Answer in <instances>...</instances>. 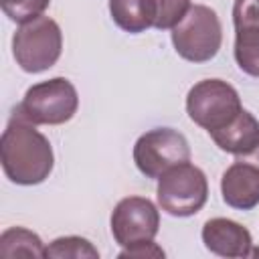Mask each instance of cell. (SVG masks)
<instances>
[{
    "mask_svg": "<svg viewBox=\"0 0 259 259\" xmlns=\"http://www.w3.org/2000/svg\"><path fill=\"white\" fill-rule=\"evenodd\" d=\"M0 160L6 178L20 186H34L49 178L55 154L49 138L34 123L12 113L0 140Z\"/></svg>",
    "mask_w": 259,
    "mask_h": 259,
    "instance_id": "obj_1",
    "label": "cell"
},
{
    "mask_svg": "<svg viewBox=\"0 0 259 259\" xmlns=\"http://www.w3.org/2000/svg\"><path fill=\"white\" fill-rule=\"evenodd\" d=\"M79 95L65 77H53L26 89L22 101L12 113L34 125H61L77 113Z\"/></svg>",
    "mask_w": 259,
    "mask_h": 259,
    "instance_id": "obj_2",
    "label": "cell"
},
{
    "mask_svg": "<svg viewBox=\"0 0 259 259\" xmlns=\"http://www.w3.org/2000/svg\"><path fill=\"white\" fill-rule=\"evenodd\" d=\"M61 53L63 32L49 16H38L20 24L12 36L14 61L26 73H42L51 69L59 61Z\"/></svg>",
    "mask_w": 259,
    "mask_h": 259,
    "instance_id": "obj_3",
    "label": "cell"
},
{
    "mask_svg": "<svg viewBox=\"0 0 259 259\" xmlns=\"http://www.w3.org/2000/svg\"><path fill=\"white\" fill-rule=\"evenodd\" d=\"M174 51L190 63H206L217 57L223 45V26L219 14L204 4H194L186 16L172 28Z\"/></svg>",
    "mask_w": 259,
    "mask_h": 259,
    "instance_id": "obj_4",
    "label": "cell"
},
{
    "mask_svg": "<svg viewBox=\"0 0 259 259\" xmlns=\"http://www.w3.org/2000/svg\"><path fill=\"white\" fill-rule=\"evenodd\" d=\"M156 196L160 208L170 217H192L206 204V174L190 162L178 164L158 178Z\"/></svg>",
    "mask_w": 259,
    "mask_h": 259,
    "instance_id": "obj_5",
    "label": "cell"
},
{
    "mask_svg": "<svg viewBox=\"0 0 259 259\" xmlns=\"http://www.w3.org/2000/svg\"><path fill=\"white\" fill-rule=\"evenodd\" d=\"M243 109L237 89L223 79H202L186 95V113L202 130L217 132Z\"/></svg>",
    "mask_w": 259,
    "mask_h": 259,
    "instance_id": "obj_6",
    "label": "cell"
},
{
    "mask_svg": "<svg viewBox=\"0 0 259 259\" xmlns=\"http://www.w3.org/2000/svg\"><path fill=\"white\" fill-rule=\"evenodd\" d=\"M134 162L146 178L158 180L166 170L190 162L188 140L174 127H154L136 140Z\"/></svg>",
    "mask_w": 259,
    "mask_h": 259,
    "instance_id": "obj_7",
    "label": "cell"
},
{
    "mask_svg": "<svg viewBox=\"0 0 259 259\" xmlns=\"http://www.w3.org/2000/svg\"><path fill=\"white\" fill-rule=\"evenodd\" d=\"M109 225L113 241L119 247L154 241L160 231V210L150 198L125 196L115 204Z\"/></svg>",
    "mask_w": 259,
    "mask_h": 259,
    "instance_id": "obj_8",
    "label": "cell"
},
{
    "mask_svg": "<svg viewBox=\"0 0 259 259\" xmlns=\"http://www.w3.org/2000/svg\"><path fill=\"white\" fill-rule=\"evenodd\" d=\"M235 61L251 77H259V0H235Z\"/></svg>",
    "mask_w": 259,
    "mask_h": 259,
    "instance_id": "obj_9",
    "label": "cell"
},
{
    "mask_svg": "<svg viewBox=\"0 0 259 259\" xmlns=\"http://www.w3.org/2000/svg\"><path fill=\"white\" fill-rule=\"evenodd\" d=\"M204 247L219 257H251L253 237L247 227L233 219L214 217L202 225Z\"/></svg>",
    "mask_w": 259,
    "mask_h": 259,
    "instance_id": "obj_10",
    "label": "cell"
},
{
    "mask_svg": "<svg viewBox=\"0 0 259 259\" xmlns=\"http://www.w3.org/2000/svg\"><path fill=\"white\" fill-rule=\"evenodd\" d=\"M223 200L237 210H251L259 204V168L247 160H235L221 178Z\"/></svg>",
    "mask_w": 259,
    "mask_h": 259,
    "instance_id": "obj_11",
    "label": "cell"
},
{
    "mask_svg": "<svg viewBox=\"0 0 259 259\" xmlns=\"http://www.w3.org/2000/svg\"><path fill=\"white\" fill-rule=\"evenodd\" d=\"M208 136L223 152L245 156L259 144V121L251 111L241 109L233 121L217 132H210Z\"/></svg>",
    "mask_w": 259,
    "mask_h": 259,
    "instance_id": "obj_12",
    "label": "cell"
},
{
    "mask_svg": "<svg viewBox=\"0 0 259 259\" xmlns=\"http://www.w3.org/2000/svg\"><path fill=\"white\" fill-rule=\"evenodd\" d=\"M109 14L113 22L130 34L152 28L156 20L154 0H109Z\"/></svg>",
    "mask_w": 259,
    "mask_h": 259,
    "instance_id": "obj_13",
    "label": "cell"
},
{
    "mask_svg": "<svg viewBox=\"0 0 259 259\" xmlns=\"http://www.w3.org/2000/svg\"><path fill=\"white\" fill-rule=\"evenodd\" d=\"M47 257V247L40 237L24 227H10L0 235V257Z\"/></svg>",
    "mask_w": 259,
    "mask_h": 259,
    "instance_id": "obj_14",
    "label": "cell"
},
{
    "mask_svg": "<svg viewBox=\"0 0 259 259\" xmlns=\"http://www.w3.org/2000/svg\"><path fill=\"white\" fill-rule=\"evenodd\" d=\"M47 257H57V259H99L97 247L85 237L77 235H67V237H57L55 241L49 243L47 247Z\"/></svg>",
    "mask_w": 259,
    "mask_h": 259,
    "instance_id": "obj_15",
    "label": "cell"
},
{
    "mask_svg": "<svg viewBox=\"0 0 259 259\" xmlns=\"http://www.w3.org/2000/svg\"><path fill=\"white\" fill-rule=\"evenodd\" d=\"M190 0H154L156 20L154 28L158 30H172L190 10Z\"/></svg>",
    "mask_w": 259,
    "mask_h": 259,
    "instance_id": "obj_16",
    "label": "cell"
},
{
    "mask_svg": "<svg viewBox=\"0 0 259 259\" xmlns=\"http://www.w3.org/2000/svg\"><path fill=\"white\" fill-rule=\"evenodd\" d=\"M4 14L18 24H24L28 20H34L42 16V12L49 8L51 0H0Z\"/></svg>",
    "mask_w": 259,
    "mask_h": 259,
    "instance_id": "obj_17",
    "label": "cell"
},
{
    "mask_svg": "<svg viewBox=\"0 0 259 259\" xmlns=\"http://www.w3.org/2000/svg\"><path fill=\"white\" fill-rule=\"evenodd\" d=\"M119 257H164V249L160 245H156L154 241H144V243H136L132 247H123V251L119 253Z\"/></svg>",
    "mask_w": 259,
    "mask_h": 259,
    "instance_id": "obj_18",
    "label": "cell"
},
{
    "mask_svg": "<svg viewBox=\"0 0 259 259\" xmlns=\"http://www.w3.org/2000/svg\"><path fill=\"white\" fill-rule=\"evenodd\" d=\"M239 160H247V162H251V164H255L257 168H259V144L249 152V154H245V156H237Z\"/></svg>",
    "mask_w": 259,
    "mask_h": 259,
    "instance_id": "obj_19",
    "label": "cell"
}]
</instances>
